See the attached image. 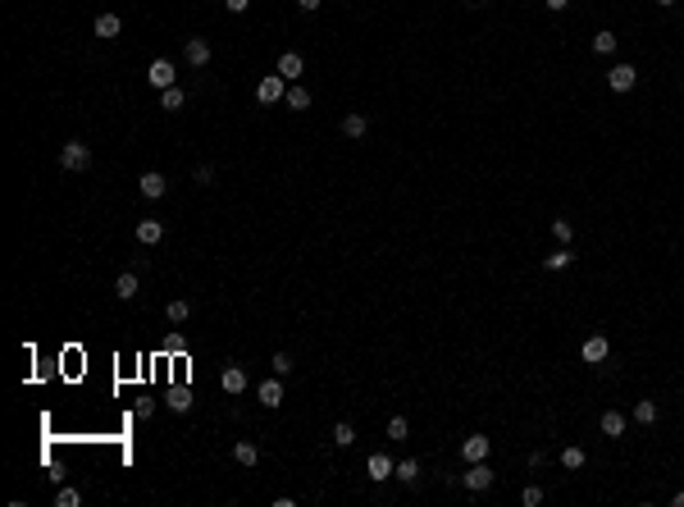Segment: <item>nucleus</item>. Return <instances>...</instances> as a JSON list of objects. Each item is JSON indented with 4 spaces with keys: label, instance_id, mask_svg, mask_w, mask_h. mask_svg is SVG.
<instances>
[{
    "label": "nucleus",
    "instance_id": "obj_1",
    "mask_svg": "<svg viewBox=\"0 0 684 507\" xmlns=\"http://www.w3.org/2000/svg\"><path fill=\"white\" fill-rule=\"evenodd\" d=\"M87 165H91V146H87V142H78V137H73V142L60 146V169H69V174H82Z\"/></svg>",
    "mask_w": 684,
    "mask_h": 507
},
{
    "label": "nucleus",
    "instance_id": "obj_2",
    "mask_svg": "<svg viewBox=\"0 0 684 507\" xmlns=\"http://www.w3.org/2000/svg\"><path fill=\"white\" fill-rule=\"evenodd\" d=\"M461 480H466L470 494H484V489H493V480H498V475H493L489 462H466V475H461Z\"/></svg>",
    "mask_w": 684,
    "mask_h": 507
},
{
    "label": "nucleus",
    "instance_id": "obj_3",
    "mask_svg": "<svg viewBox=\"0 0 684 507\" xmlns=\"http://www.w3.org/2000/svg\"><path fill=\"white\" fill-rule=\"evenodd\" d=\"M283 83H288L283 74H270V78H261V87H256V101H261V105H279V101L288 96V87H283Z\"/></svg>",
    "mask_w": 684,
    "mask_h": 507
},
{
    "label": "nucleus",
    "instance_id": "obj_4",
    "mask_svg": "<svg viewBox=\"0 0 684 507\" xmlns=\"http://www.w3.org/2000/svg\"><path fill=\"white\" fill-rule=\"evenodd\" d=\"M137 192H141V197H146V201H160L164 192H169V178H164L160 169H146V174L137 178Z\"/></svg>",
    "mask_w": 684,
    "mask_h": 507
},
{
    "label": "nucleus",
    "instance_id": "obj_5",
    "mask_svg": "<svg viewBox=\"0 0 684 507\" xmlns=\"http://www.w3.org/2000/svg\"><path fill=\"white\" fill-rule=\"evenodd\" d=\"M183 60H187L192 69H206V65H210V42H206V37H187Z\"/></svg>",
    "mask_w": 684,
    "mask_h": 507
},
{
    "label": "nucleus",
    "instance_id": "obj_6",
    "mask_svg": "<svg viewBox=\"0 0 684 507\" xmlns=\"http://www.w3.org/2000/svg\"><path fill=\"white\" fill-rule=\"evenodd\" d=\"M607 83H611V92H634V83H639V69H634V65H611Z\"/></svg>",
    "mask_w": 684,
    "mask_h": 507
},
{
    "label": "nucleus",
    "instance_id": "obj_7",
    "mask_svg": "<svg viewBox=\"0 0 684 507\" xmlns=\"http://www.w3.org/2000/svg\"><path fill=\"white\" fill-rule=\"evenodd\" d=\"M146 83H151V87H178L174 83V65H169V60H151V69H146Z\"/></svg>",
    "mask_w": 684,
    "mask_h": 507
},
{
    "label": "nucleus",
    "instance_id": "obj_8",
    "mask_svg": "<svg viewBox=\"0 0 684 507\" xmlns=\"http://www.w3.org/2000/svg\"><path fill=\"white\" fill-rule=\"evenodd\" d=\"M392 471H397V466H392L388 452H369L365 457V475L369 480H392Z\"/></svg>",
    "mask_w": 684,
    "mask_h": 507
},
{
    "label": "nucleus",
    "instance_id": "obj_9",
    "mask_svg": "<svg viewBox=\"0 0 684 507\" xmlns=\"http://www.w3.org/2000/svg\"><path fill=\"white\" fill-rule=\"evenodd\" d=\"M579 356H584L588 366H597V361H607L611 356V343L602 338V334H593V338H584V347H579Z\"/></svg>",
    "mask_w": 684,
    "mask_h": 507
},
{
    "label": "nucleus",
    "instance_id": "obj_10",
    "mask_svg": "<svg viewBox=\"0 0 684 507\" xmlns=\"http://www.w3.org/2000/svg\"><path fill=\"white\" fill-rule=\"evenodd\" d=\"M256 402H261V407H283V375L265 379V384L256 388Z\"/></svg>",
    "mask_w": 684,
    "mask_h": 507
},
{
    "label": "nucleus",
    "instance_id": "obj_11",
    "mask_svg": "<svg viewBox=\"0 0 684 507\" xmlns=\"http://www.w3.org/2000/svg\"><path fill=\"white\" fill-rule=\"evenodd\" d=\"M489 452H493V443L484 439V434H470V439L461 443V457H466V462H489Z\"/></svg>",
    "mask_w": 684,
    "mask_h": 507
},
{
    "label": "nucleus",
    "instance_id": "obj_12",
    "mask_svg": "<svg viewBox=\"0 0 684 507\" xmlns=\"http://www.w3.org/2000/svg\"><path fill=\"white\" fill-rule=\"evenodd\" d=\"M279 74L288 78V83H297V78L306 74V60H301V51H283V55H279Z\"/></svg>",
    "mask_w": 684,
    "mask_h": 507
},
{
    "label": "nucleus",
    "instance_id": "obj_13",
    "mask_svg": "<svg viewBox=\"0 0 684 507\" xmlns=\"http://www.w3.org/2000/svg\"><path fill=\"white\" fill-rule=\"evenodd\" d=\"M219 388H224V393H247V370H242V366H224Z\"/></svg>",
    "mask_w": 684,
    "mask_h": 507
},
{
    "label": "nucleus",
    "instance_id": "obj_14",
    "mask_svg": "<svg viewBox=\"0 0 684 507\" xmlns=\"http://www.w3.org/2000/svg\"><path fill=\"white\" fill-rule=\"evenodd\" d=\"M365 132H369V119H365V114H360V110L342 114V137H351V142H360Z\"/></svg>",
    "mask_w": 684,
    "mask_h": 507
},
{
    "label": "nucleus",
    "instance_id": "obj_15",
    "mask_svg": "<svg viewBox=\"0 0 684 507\" xmlns=\"http://www.w3.org/2000/svg\"><path fill=\"white\" fill-rule=\"evenodd\" d=\"M119 33H123V19H119V14H96V37H100V42H114Z\"/></svg>",
    "mask_w": 684,
    "mask_h": 507
},
{
    "label": "nucleus",
    "instance_id": "obj_16",
    "mask_svg": "<svg viewBox=\"0 0 684 507\" xmlns=\"http://www.w3.org/2000/svg\"><path fill=\"white\" fill-rule=\"evenodd\" d=\"M164 238V224L160 220H137V243L141 247H155Z\"/></svg>",
    "mask_w": 684,
    "mask_h": 507
},
{
    "label": "nucleus",
    "instance_id": "obj_17",
    "mask_svg": "<svg viewBox=\"0 0 684 507\" xmlns=\"http://www.w3.org/2000/svg\"><path fill=\"white\" fill-rule=\"evenodd\" d=\"M114 298H119V302H132V298H137V270H123V275L114 279Z\"/></svg>",
    "mask_w": 684,
    "mask_h": 507
},
{
    "label": "nucleus",
    "instance_id": "obj_18",
    "mask_svg": "<svg viewBox=\"0 0 684 507\" xmlns=\"http://www.w3.org/2000/svg\"><path fill=\"white\" fill-rule=\"evenodd\" d=\"M233 457H238V462H242V466H247V471H251V466L261 462V448H256V443H251V439H238V443H233Z\"/></svg>",
    "mask_w": 684,
    "mask_h": 507
},
{
    "label": "nucleus",
    "instance_id": "obj_19",
    "mask_svg": "<svg viewBox=\"0 0 684 507\" xmlns=\"http://www.w3.org/2000/svg\"><path fill=\"white\" fill-rule=\"evenodd\" d=\"M183 105H187V92H183V87H164V92H160V110L178 114Z\"/></svg>",
    "mask_w": 684,
    "mask_h": 507
},
{
    "label": "nucleus",
    "instance_id": "obj_20",
    "mask_svg": "<svg viewBox=\"0 0 684 507\" xmlns=\"http://www.w3.org/2000/svg\"><path fill=\"white\" fill-rule=\"evenodd\" d=\"M187 316H192V302L187 298H174L164 307V320H169V325H187Z\"/></svg>",
    "mask_w": 684,
    "mask_h": 507
},
{
    "label": "nucleus",
    "instance_id": "obj_21",
    "mask_svg": "<svg viewBox=\"0 0 684 507\" xmlns=\"http://www.w3.org/2000/svg\"><path fill=\"white\" fill-rule=\"evenodd\" d=\"M283 105H288V110H310V92H306L301 83H292L288 96H283Z\"/></svg>",
    "mask_w": 684,
    "mask_h": 507
},
{
    "label": "nucleus",
    "instance_id": "obj_22",
    "mask_svg": "<svg viewBox=\"0 0 684 507\" xmlns=\"http://www.w3.org/2000/svg\"><path fill=\"white\" fill-rule=\"evenodd\" d=\"M597 425H602V434H607V439H620V434H625V416H620V411H602V420H597Z\"/></svg>",
    "mask_w": 684,
    "mask_h": 507
},
{
    "label": "nucleus",
    "instance_id": "obj_23",
    "mask_svg": "<svg viewBox=\"0 0 684 507\" xmlns=\"http://www.w3.org/2000/svg\"><path fill=\"white\" fill-rule=\"evenodd\" d=\"M584 462H588V452L579 448V443H570V448H561V466H565V471H584Z\"/></svg>",
    "mask_w": 684,
    "mask_h": 507
},
{
    "label": "nucleus",
    "instance_id": "obj_24",
    "mask_svg": "<svg viewBox=\"0 0 684 507\" xmlns=\"http://www.w3.org/2000/svg\"><path fill=\"white\" fill-rule=\"evenodd\" d=\"M392 480L415 485V480H420V462H415V457H402V462H397V471H392Z\"/></svg>",
    "mask_w": 684,
    "mask_h": 507
},
{
    "label": "nucleus",
    "instance_id": "obj_25",
    "mask_svg": "<svg viewBox=\"0 0 684 507\" xmlns=\"http://www.w3.org/2000/svg\"><path fill=\"white\" fill-rule=\"evenodd\" d=\"M169 407H174L178 416H183V411H192V388H187V384H174V388H169Z\"/></svg>",
    "mask_w": 684,
    "mask_h": 507
},
{
    "label": "nucleus",
    "instance_id": "obj_26",
    "mask_svg": "<svg viewBox=\"0 0 684 507\" xmlns=\"http://www.w3.org/2000/svg\"><path fill=\"white\" fill-rule=\"evenodd\" d=\"M616 46H620L616 33H607V28H602V33H593V51H597V55H616Z\"/></svg>",
    "mask_w": 684,
    "mask_h": 507
},
{
    "label": "nucleus",
    "instance_id": "obj_27",
    "mask_svg": "<svg viewBox=\"0 0 684 507\" xmlns=\"http://www.w3.org/2000/svg\"><path fill=\"white\" fill-rule=\"evenodd\" d=\"M388 439L392 443H406V439H411V420H406V416H392L388 420Z\"/></svg>",
    "mask_w": 684,
    "mask_h": 507
},
{
    "label": "nucleus",
    "instance_id": "obj_28",
    "mask_svg": "<svg viewBox=\"0 0 684 507\" xmlns=\"http://www.w3.org/2000/svg\"><path fill=\"white\" fill-rule=\"evenodd\" d=\"M565 265H575V252H570V247H561V252L543 256V270H565Z\"/></svg>",
    "mask_w": 684,
    "mask_h": 507
},
{
    "label": "nucleus",
    "instance_id": "obj_29",
    "mask_svg": "<svg viewBox=\"0 0 684 507\" xmlns=\"http://www.w3.org/2000/svg\"><path fill=\"white\" fill-rule=\"evenodd\" d=\"M552 238L561 247H570V243H575V224H570V220H552Z\"/></svg>",
    "mask_w": 684,
    "mask_h": 507
},
{
    "label": "nucleus",
    "instance_id": "obj_30",
    "mask_svg": "<svg viewBox=\"0 0 684 507\" xmlns=\"http://www.w3.org/2000/svg\"><path fill=\"white\" fill-rule=\"evenodd\" d=\"M333 443H337V448H351V443H356V430H351L347 420H337V425H333Z\"/></svg>",
    "mask_w": 684,
    "mask_h": 507
},
{
    "label": "nucleus",
    "instance_id": "obj_31",
    "mask_svg": "<svg viewBox=\"0 0 684 507\" xmlns=\"http://www.w3.org/2000/svg\"><path fill=\"white\" fill-rule=\"evenodd\" d=\"M634 420H639V425H652V420H657V402H648V397L634 402Z\"/></svg>",
    "mask_w": 684,
    "mask_h": 507
},
{
    "label": "nucleus",
    "instance_id": "obj_32",
    "mask_svg": "<svg viewBox=\"0 0 684 507\" xmlns=\"http://www.w3.org/2000/svg\"><path fill=\"white\" fill-rule=\"evenodd\" d=\"M270 370L288 379V375H292V356H288V352H274V356H270Z\"/></svg>",
    "mask_w": 684,
    "mask_h": 507
},
{
    "label": "nucleus",
    "instance_id": "obj_33",
    "mask_svg": "<svg viewBox=\"0 0 684 507\" xmlns=\"http://www.w3.org/2000/svg\"><path fill=\"white\" fill-rule=\"evenodd\" d=\"M78 503H82V494H78V489H60V494H55V507H78Z\"/></svg>",
    "mask_w": 684,
    "mask_h": 507
},
{
    "label": "nucleus",
    "instance_id": "obj_34",
    "mask_svg": "<svg viewBox=\"0 0 684 507\" xmlns=\"http://www.w3.org/2000/svg\"><path fill=\"white\" fill-rule=\"evenodd\" d=\"M520 503H525V507H538V503H543V485H525Z\"/></svg>",
    "mask_w": 684,
    "mask_h": 507
},
{
    "label": "nucleus",
    "instance_id": "obj_35",
    "mask_svg": "<svg viewBox=\"0 0 684 507\" xmlns=\"http://www.w3.org/2000/svg\"><path fill=\"white\" fill-rule=\"evenodd\" d=\"M192 178L201 183V188H210V183H215V169H210V165H196V169H192Z\"/></svg>",
    "mask_w": 684,
    "mask_h": 507
},
{
    "label": "nucleus",
    "instance_id": "obj_36",
    "mask_svg": "<svg viewBox=\"0 0 684 507\" xmlns=\"http://www.w3.org/2000/svg\"><path fill=\"white\" fill-rule=\"evenodd\" d=\"M132 411H137V420H146V416L155 411V402H151V397H137V402H132Z\"/></svg>",
    "mask_w": 684,
    "mask_h": 507
},
{
    "label": "nucleus",
    "instance_id": "obj_37",
    "mask_svg": "<svg viewBox=\"0 0 684 507\" xmlns=\"http://www.w3.org/2000/svg\"><path fill=\"white\" fill-rule=\"evenodd\" d=\"M164 347H169V352H183L187 338H183V334H169V343H164Z\"/></svg>",
    "mask_w": 684,
    "mask_h": 507
},
{
    "label": "nucleus",
    "instance_id": "obj_38",
    "mask_svg": "<svg viewBox=\"0 0 684 507\" xmlns=\"http://www.w3.org/2000/svg\"><path fill=\"white\" fill-rule=\"evenodd\" d=\"M247 5H251V0H224V10H228V14H247Z\"/></svg>",
    "mask_w": 684,
    "mask_h": 507
},
{
    "label": "nucleus",
    "instance_id": "obj_39",
    "mask_svg": "<svg viewBox=\"0 0 684 507\" xmlns=\"http://www.w3.org/2000/svg\"><path fill=\"white\" fill-rule=\"evenodd\" d=\"M297 5H301L306 14H315V10H319V0H297Z\"/></svg>",
    "mask_w": 684,
    "mask_h": 507
},
{
    "label": "nucleus",
    "instance_id": "obj_40",
    "mask_svg": "<svg viewBox=\"0 0 684 507\" xmlns=\"http://www.w3.org/2000/svg\"><path fill=\"white\" fill-rule=\"evenodd\" d=\"M543 5H547V10H556V14H561L565 5H570V0H543Z\"/></svg>",
    "mask_w": 684,
    "mask_h": 507
},
{
    "label": "nucleus",
    "instance_id": "obj_41",
    "mask_svg": "<svg viewBox=\"0 0 684 507\" xmlns=\"http://www.w3.org/2000/svg\"><path fill=\"white\" fill-rule=\"evenodd\" d=\"M652 5H662V10H671V5H680V0H652Z\"/></svg>",
    "mask_w": 684,
    "mask_h": 507
},
{
    "label": "nucleus",
    "instance_id": "obj_42",
    "mask_svg": "<svg viewBox=\"0 0 684 507\" xmlns=\"http://www.w3.org/2000/svg\"><path fill=\"white\" fill-rule=\"evenodd\" d=\"M466 5H470V10H484V5H489V0H466Z\"/></svg>",
    "mask_w": 684,
    "mask_h": 507
},
{
    "label": "nucleus",
    "instance_id": "obj_43",
    "mask_svg": "<svg viewBox=\"0 0 684 507\" xmlns=\"http://www.w3.org/2000/svg\"><path fill=\"white\" fill-rule=\"evenodd\" d=\"M671 503H675V507H684V489H680V494H675V498H671Z\"/></svg>",
    "mask_w": 684,
    "mask_h": 507
}]
</instances>
